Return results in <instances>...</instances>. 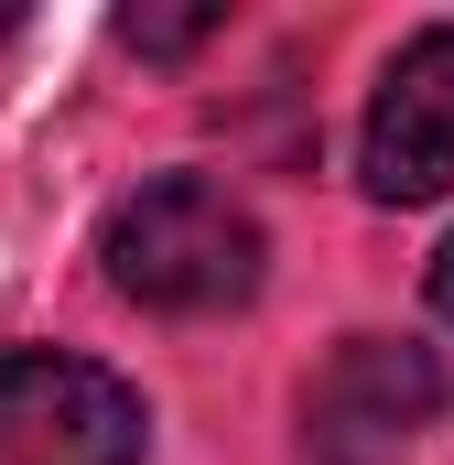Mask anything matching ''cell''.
Segmentation results:
<instances>
[{
	"label": "cell",
	"instance_id": "2",
	"mask_svg": "<svg viewBox=\"0 0 454 465\" xmlns=\"http://www.w3.org/2000/svg\"><path fill=\"white\" fill-rule=\"evenodd\" d=\"M0 465H152V401L76 347H0Z\"/></svg>",
	"mask_w": 454,
	"mask_h": 465
},
{
	"label": "cell",
	"instance_id": "3",
	"mask_svg": "<svg viewBox=\"0 0 454 465\" xmlns=\"http://www.w3.org/2000/svg\"><path fill=\"white\" fill-rule=\"evenodd\" d=\"M454 379L433 347L411 336H346L314 379H303V465H400L433 422H444Z\"/></svg>",
	"mask_w": 454,
	"mask_h": 465
},
{
	"label": "cell",
	"instance_id": "6",
	"mask_svg": "<svg viewBox=\"0 0 454 465\" xmlns=\"http://www.w3.org/2000/svg\"><path fill=\"white\" fill-rule=\"evenodd\" d=\"M433 314H444V325H454V238H444V249H433Z\"/></svg>",
	"mask_w": 454,
	"mask_h": 465
},
{
	"label": "cell",
	"instance_id": "1",
	"mask_svg": "<svg viewBox=\"0 0 454 465\" xmlns=\"http://www.w3.org/2000/svg\"><path fill=\"white\" fill-rule=\"evenodd\" d=\"M98 271L141 314H238L271 282V238L217 173H152L109 206Z\"/></svg>",
	"mask_w": 454,
	"mask_h": 465
},
{
	"label": "cell",
	"instance_id": "4",
	"mask_svg": "<svg viewBox=\"0 0 454 465\" xmlns=\"http://www.w3.org/2000/svg\"><path fill=\"white\" fill-rule=\"evenodd\" d=\"M357 184L368 206H433L454 195V22L411 33L357 119Z\"/></svg>",
	"mask_w": 454,
	"mask_h": 465
},
{
	"label": "cell",
	"instance_id": "5",
	"mask_svg": "<svg viewBox=\"0 0 454 465\" xmlns=\"http://www.w3.org/2000/svg\"><path fill=\"white\" fill-rule=\"evenodd\" d=\"M206 33H217V11H173V22H163V11H130V22H119L130 54H184V44H206Z\"/></svg>",
	"mask_w": 454,
	"mask_h": 465
}]
</instances>
